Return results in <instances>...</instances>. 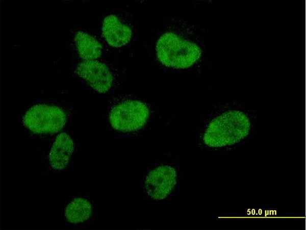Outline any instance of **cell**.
<instances>
[{
	"mask_svg": "<svg viewBox=\"0 0 306 230\" xmlns=\"http://www.w3.org/2000/svg\"><path fill=\"white\" fill-rule=\"evenodd\" d=\"M74 143L71 137L65 133L56 138L51 148L49 163L55 170H61L66 168L73 151Z\"/></svg>",
	"mask_w": 306,
	"mask_h": 230,
	"instance_id": "ba28073f",
	"label": "cell"
},
{
	"mask_svg": "<svg viewBox=\"0 0 306 230\" xmlns=\"http://www.w3.org/2000/svg\"><path fill=\"white\" fill-rule=\"evenodd\" d=\"M74 40L80 56L85 60H95L101 55V44L90 34L78 31Z\"/></svg>",
	"mask_w": 306,
	"mask_h": 230,
	"instance_id": "9c48e42d",
	"label": "cell"
},
{
	"mask_svg": "<svg viewBox=\"0 0 306 230\" xmlns=\"http://www.w3.org/2000/svg\"><path fill=\"white\" fill-rule=\"evenodd\" d=\"M249 129L250 122L245 114L239 111H230L210 122L203 140L212 147L231 145L244 138Z\"/></svg>",
	"mask_w": 306,
	"mask_h": 230,
	"instance_id": "6da1fadb",
	"label": "cell"
},
{
	"mask_svg": "<svg viewBox=\"0 0 306 230\" xmlns=\"http://www.w3.org/2000/svg\"><path fill=\"white\" fill-rule=\"evenodd\" d=\"M102 34L110 46L119 47L129 43L132 38V31L116 15L111 14L106 16L104 20Z\"/></svg>",
	"mask_w": 306,
	"mask_h": 230,
	"instance_id": "52a82bcc",
	"label": "cell"
},
{
	"mask_svg": "<svg viewBox=\"0 0 306 230\" xmlns=\"http://www.w3.org/2000/svg\"><path fill=\"white\" fill-rule=\"evenodd\" d=\"M156 51L161 63L176 69L191 66L201 55V49L196 44L172 32L165 33L160 37Z\"/></svg>",
	"mask_w": 306,
	"mask_h": 230,
	"instance_id": "7a4b0ae2",
	"label": "cell"
},
{
	"mask_svg": "<svg viewBox=\"0 0 306 230\" xmlns=\"http://www.w3.org/2000/svg\"><path fill=\"white\" fill-rule=\"evenodd\" d=\"M150 115L147 106L142 101L132 99L121 100L111 108L109 119L115 130L130 132L141 129Z\"/></svg>",
	"mask_w": 306,
	"mask_h": 230,
	"instance_id": "3957f363",
	"label": "cell"
},
{
	"mask_svg": "<svg viewBox=\"0 0 306 230\" xmlns=\"http://www.w3.org/2000/svg\"><path fill=\"white\" fill-rule=\"evenodd\" d=\"M177 174L173 167L161 165L151 170L146 175L144 187L151 198L161 200L166 198L176 183Z\"/></svg>",
	"mask_w": 306,
	"mask_h": 230,
	"instance_id": "5b68a950",
	"label": "cell"
},
{
	"mask_svg": "<svg viewBox=\"0 0 306 230\" xmlns=\"http://www.w3.org/2000/svg\"><path fill=\"white\" fill-rule=\"evenodd\" d=\"M92 208L91 203L86 199L78 197L73 199L67 206L65 216L72 223H81L91 216Z\"/></svg>",
	"mask_w": 306,
	"mask_h": 230,
	"instance_id": "30bf717a",
	"label": "cell"
},
{
	"mask_svg": "<svg viewBox=\"0 0 306 230\" xmlns=\"http://www.w3.org/2000/svg\"><path fill=\"white\" fill-rule=\"evenodd\" d=\"M66 120V115L61 108L46 104L33 106L23 118L24 124L36 134L58 132L63 127Z\"/></svg>",
	"mask_w": 306,
	"mask_h": 230,
	"instance_id": "277c9868",
	"label": "cell"
},
{
	"mask_svg": "<svg viewBox=\"0 0 306 230\" xmlns=\"http://www.w3.org/2000/svg\"><path fill=\"white\" fill-rule=\"evenodd\" d=\"M76 72L99 93L108 91L113 83V76L109 68L98 61H82L77 66Z\"/></svg>",
	"mask_w": 306,
	"mask_h": 230,
	"instance_id": "8992f818",
	"label": "cell"
}]
</instances>
